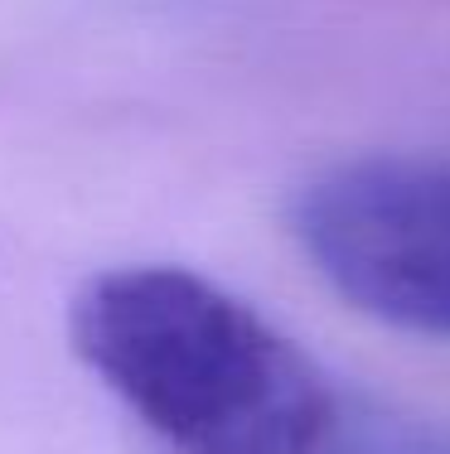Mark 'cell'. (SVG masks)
<instances>
[{"instance_id": "1", "label": "cell", "mask_w": 450, "mask_h": 454, "mask_svg": "<svg viewBox=\"0 0 450 454\" xmlns=\"http://www.w3.org/2000/svg\"><path fill=\"white\" fill-rule=\"evenodd\" d=\"M78 363L179 454H329L344 392L252 300L175 262H122L68 305Z\"/></svg>"}, {"instance_id": "2", "label": "cell", "mask_w": 450, "mask_h": 454, "mask_svg": "<svg viewBox=\"0 0 450 454\" xmlns=\"http://www.w3.org/2000/svg\"><path fill=\"white\" fill-rule=\"evenodd\" d=\"M286 232L349 309L450 343V155H349L291 189Z\"/></svg>"}, {"instance_id": "3", "label": "cell", "mask_w": 450, "mask_h": 454, "mask_svg": "<svg viewBox=\"0 0 450 454\" xmlns=\"http://www.w3.org/2000/svg\"><path fill=\"white\" fill-rule=\"evenodd\" d=\"M329 454H450V416L344 396Z\"/></svg>"}]
</instances>
